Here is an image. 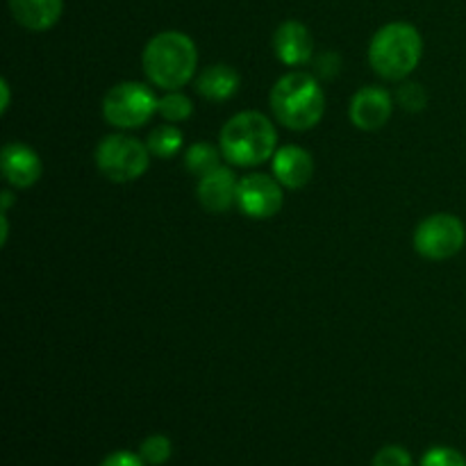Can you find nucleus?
<instances>
[{"label": "nucleus", "mask_w": 466, "mask_h": 466, "mask_svg": "<svg viewBox=\"0 0 466 466\" xmlns=\"http://www.w3.org/2000/svg\"><path fill=\"white\" fill-rule=\"evenodd\" d=\"M144 73L150 85L162 91H177L189 85L198 68V50L185 32L167 30L155 35L141 55Z\"/></svg>", "instance_id": "obj_1"}, {"label": "nucleus", "mask_w": 466, "mask_h": 466, "mask_svg": "<svg viewBox=\"0 0 466 466\" xmlns=\"http://www.w3.org/2000/svg\"><path fill=\"white\" fill-rule=\"evenodd\" d=\"M182 130L176 126V123H164V126H157L146 139V146H148L150 155L159 159H171L180 153L182 148Z\"/></svg>", "instance_id": "obj_16"}, {"label": "nucleus", "mask_w": 466, "mask_h": 466, "mask_svg": "<svg viewBox=\"0 0 466 466\" xmlns=\"http://www.w3.org/2000/svg\"><path fill=\"white\" fill-rule=\"evenodd\" d=\"M218 148L232 167H258L276 155V126L262 112H239L223 126Z\"/></svg>", "instance_id": "obj_3"}, {"label": "nucleus", "mask_w": 466, "mask_h": 466, "mask_svg": "<svg viewBox=\"0 0 466 466\" xmlns=\"http://www.w3.org/2000/svg\"><path fill=\"white\" fill-rule=\"evenodd\" d=\"M273 53L287 66H303L314 55V39L300 21H285L273 32Z\"/></svg>", "instance_id": "obj_11"}, {"label": "nucleus", "mask_w": 466, "mask_h": 466, "mask_svg": "<svg viewBox=\"0 0 466 466\" xmlns=\"http://www.w3.org/2000/svg\"><path fill=\"white\" fill-rule=\"evenodd\" d=\"M148 146L123 132L103 137L96 148V167L109 182H116V185L139 180L148 171Z\"/></svg>", "instance_id": "obj_5"}, {"label": "nucleus", "mask_w": 466, "mask_h": 466, "mask_svg": "<svg viewBox=\"0 0 466 466\" xmlns=\"http://www.w3.org/2000/svg\"><path fill=\"white\" fill-rule=\"evenodd\" d=\"M0 91H3V105H0V109H3V114L9 109V103H12V94H9V82L3 80L0 82Z\"/></svg>", "instance_id": "obj_25"}, {"label": "nucleus", "mask_w": 466, "mask_h": 466, "mask_svg": "<svg viewBox=\"0 0 466 466\" xmlns=\"http://www.w3.org/2000/svg\"><path fill=\"white\" fill-rule=\"evenodd\" d=\"M14 21L30 32H46L59 21L64 0H9Z\"/></svg>", "instance_id": "obj_14"}, {"label": "nucleus", "mask_w": 466, "mask_h": 466, "mask_svg": "<svg viewBox=\"0 0 466 466\" xmlns=\"http://www.w3.org/2000/svg\"><path fill=\"white\" fill-rule=\"evenodd\" d=\"M285 196L282 185L264 173H250L239 180L237 187V208L248 218H271L282 209Z\"/></svg>", "instance_id": "obj_8"}, {"label": "nucleus", "mask_w": 466, "mask_h": 466, "mask_svg": "<svg viewBox=\"0 0 466 466\" xmlns=\"http://www.w3.org/2000/svg\"><path fill=\"white\" fill-rule=\"evenodd\" d=\"M314 173V159L300 146H282L273 155V177L287 189H303Z\"/></svg>", "instance_id": "obj_13"}, {"label": "nucleus", "mask_w": 466, "mask_h": 466, "mask_svg": "<svg viewBox=\"0 0 466 466\" xmlns=\"http://www.w3.org/2000/svg\"><path fill=\"white\" fill-rule=\"evenodd\" d=\"M419 466H466V458L458 449L451 446H435V449L426 451Z\"/></svg>", "instance_id": "obj_21"}, {"label": "nucleus", "mask_w": 466, "mask_h": 466, "mask_svg": "<svg viewBox=\"0 0 466 466\" xmlns=\"http://www.w3.org/2000/svg\"><path fill=\"white\" fill-rule=\"evenodd\" d=\"M241 77L230 64H212L194 77V86L205 100L223 103L239 91Z\"/></svg>", "instance_id": "obj_15"}, {"label": "nucleus", "mask_w": 466, "mask_h": 466, "mask_svg": "<svg viewBox=\"0 0 466 466\" xmlns=\"http://www.w3.org/2000/svg\"><path fill=\"white\" fill-rule=\"evenodd\" d=\"M159 98L141 82H118L105 94L103 118L118 130H135L157 114Z\"/></svg>", "instance_id": "obj_6"}, {"label": "nucleus", "mask_w": 466, "mask_h": 466, "mask_svg": "<svg viewBox=\"0 0 466 466\" xmlns=\"http://www.w3.org/2000/svg\"><path fill=\"white\" fill-rule=\"evenodd\" d=\"M0 200H3V212H7L14 203V194L12 191H3V194H0Z\"/></svg>", "instance_id": "obj_27"}, {"label": "nucleus", "mask_w": 466, "mask_h": 466, "mask_svg": "<svg viewBox=\"0 0 466 466\" xmlns=\"http://www.w3.org/2000/svg\"><path fill=\"white\" fill-rule=\"evenodd\" d=\"M464 244L466 228L462 218L449 212H440L423 218L417 230H414V250L421 258L432 259V262L455 258L464 248Z\"/></svg>", "instance_id": "obj_7"}, {"label": "nucleus", "mask_w": 466, "mask_h": 466, "mask_svg": "<svg viewBox=\"0 0 466 466\" xmlns=\"http://www.w3.org/2000/svg\"><path fill=\"white\" fill-rule=\"evenodd\" d=\"M0 171L7 185L14 189H30L41 177V157L35 148L12 141L3 146L0 153Z\"/></svg>", "instance_id": "obj_10"}, {"label": "nucleus", "mask_w": 466, "mask_h": 466, "mask_svg": "<svg viewBox=\"0 0 466 466\" xmlns=\"http://www.w3.org/2000/svg\"><path fill=\"white\" fill-rule=\"evenodd\" d=\"M394 112V98L382 86H362L350 100L349 116L358 130L376 132L387 126Z\"/></svg>", "instance_id": "obj_9"}, {"label": "nucleus", "mask_w": 466, "mask_h": 466, "mask_svg": "<svg viewBox=\"0 0 466 466\" xmlns=\"http://www.w3.org/2000/svg\"><path fill=\"white\" fill-rule=\"evenodd\" d=\"M0 223H3V232H0V244H7V235H9V221H7V212L0 214Z\"/></svg>", "instance_id": "obj_26"}, {"label": "nucleus", "mask_w": 466, "mask_h": 466, "mask_svg": "<svg viewBox=\"0 0 466 466\" xmlns=\"http://www.w3.org/2000/svg\"><path fill=\"white\" fill-rule=\"evenodd\" d=\"M237 187H239V180L232 168L218 167L208 176L198 177L196 196L209 214H226L232 205H237Z\"/></svg>", "instance_id": "obj_12"}, {"label": "nucleus", "mask_w": 466, "mask_h": 466, "mask_svg": "<svg viewBox=\"0 0 466 466\" xmlns=\"http://www.w3.org/2000/svg\"><path fill=\"white\" fill-rule=\"evenodd\" d=\"M268 105L280 126L294 132L312 130L326 114V94L314 76L291 71L273 85Z\"/></svg>", "instance_id": "obj_2"}, {"label": "nucleus", "mask_w": 466, "mask_h": 466, "mask_svg": "<svg viewBox=\"0 0 466 466\" xmlns=\"http://www.w3.org/2000/svg\"><path fill=\"white\" fill-rule=\"evenodd\" d=\"M423 55L421 32L405 21L382 25L369 44V64L382 80L403 82Z\"/></svg>", "instance_id": "obj_4"}, {"label": "nucleus", "mask_w": 466, "mask_h": 466, "mask_svg": "<svg viewBox=\"0 0 466 466\" xmlns=\"http://www.w3.org/2000/svg\"><path fill=\"white\" fill-rule=\"evenodd\" d=\"M396 100L403 109L408 112H421L428 105V94L419 82H403V85L396 89Z\"/></svg>", "instance_id": "obj_20"}, {"label": "nucleus", "mask_w": 466, "mask_h": 466, "mask_svg": "<svg viewBox=\"0 0 466 466\" xmlns=\"http://www.w3.org/2000/svg\"><path fill=\"white\" fill-rule=\"evenodd\" d=\"M157 114L168 123H182L187 118H191L194 114V103H191L189 96L177 91H164V96L159 98Z\"/></svg>", "instance_id": "obj_18"}, {"label": "nucleus", "mask_w": 466, "mask_h": 466, "mask_svg": "<svg viewBox=\"0 0 466 466\" xmlns=\"http://www.w3.org/2000/svg\"><path fill=\"white\" fill-rule=\"evenodd\" d=\"M317 73L321 77H335L339 73V55L323 53L321 57H317Z\"/></svg>", "instance_id": "obj_24"}, {"label": "nucleus", "mask_w": 466, "mask_h": 466, "mask_svg": "<svg viewBox=\"0 0 466 466\" xmlns=\"http://www.w3.org/2000/svg\"><path fill=\"white\" fill-rule=\"evenodd\" d=\"M139 455L148 466H162L171 460L173 444L167 435H150L139 444Z\"/></svg>", "instance_id": "obj_19"}, {"label": "nucleus", "mask_w": 466, "mask_h": 466, "mask_svg": "<svg viewBox=\"0 0 466 466\" xmlns=\"http://www.w3.org/2000/svg\"><path fill=\"white\" fill-rule=\"evenodd\" d=\"M371 466H414V460L408 449L390 444V446H382V449L373 455Z\"/></svg>", "instance_id": "obj_22"}, {"label": "nucleus", "mask_w": 466, "mask_h": 466, "mask_svg": "<svg viewBox=\"0 0 466 466\" xmlns=\"http://www.w3.org/2000/svg\"><path fill=\"white\" fill-rule=\"evenodd\" d=\"M100 466H148L141 460L139 453H130V451H114L107 458L100 462Z\"/></svg>", "instance_id": "obj_23"}, {"label": "nucleus", "mask_w": 466, "mask_h": 466, "mask_svg": "<svg viewBox=\"0 0 466 466\" xmlns=\"http://www.w3.org/2000/svg\"><path fill=\"white\" fill-rule=\"evenodd\" d=\"M221 148L212 144H205V141H198V144L189 146L185 153V164L189 168V173H194L196 177H203L208 173H212L214 168L221 167Z\"/></svg>", "instance_id": "obj_17"}]
</instances>
